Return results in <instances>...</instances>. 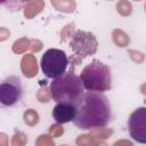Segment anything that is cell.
<instances>
[{"label":"cell","instance_id":"7","mask_svg":"<svg viewBox=\"0 0 146 146\" xmlns=\"http://www.w3.org/2000/svg\"><path fill=\"white\" fill-rule=\"evenodd\" d=\"M128 129L131 138L140 144H146V108L135 110L128 120Z\"/></svg>","mask_w":146,"mask_h":146},{"label":"cell","instance_id":"6","mask_svg":"<svg viewBox=\"0 0 146 146\" xmlns=\"http://www.w3.org/2000/svg\"><path fill=\"white\" fill-rule=\"evenodd\" d=\"M70 47L76 57V62L91 56L97 50V40L91 32L76 31L70 42Z\"/></svg>","mask_w":146,"mask_h":146},{"label":"cell","instance_id":"8","mask_svg":"<svg viewBox=\"0 0 146 146\" xmlns=\"http://www.w3.org/2000/svg\"><path fill=\"white\" fill-rule=\"evenodd\" d=\"M75 115V107L74 104H67V103H58L56 106H54L51 116L57 123H68L73 121Z\"/></svg>","mask_w":146,"mask_h":146},{"label":"cell","instance_id":"5","mask_svg":"<svg viewBox=\"0 0 146 146\" xmlns=\"http://www.w3.org/2000/svg\"><path fill=\"white\" fill-rule=\"evenodd\" d=\"M23 96L24 88L19 76L8 75L0 80V107H14L22 102Z\"/></svg>","mask_w":146,"mask_h":146},{"label":"cell","instance_id":"1","mask_svg":"<svg viewBox=\"0 0 146 146\" xmlns=\"http://www.w3.org/2000/svg\"><path fill=\"white\" fill-rule=\"evenodd\" d=\"M73 123L83 130L106 127L112 119V106L108 98L96 91H86L75 102Z\"/></svg>","mask_w":146,"mask_h":146},{"label":"cell","instance_id":"2","mask_svg":"<svg viewBox=\"0 0 146 146\" xmlns=\"http://www.w3.org/2000/svg\"><path fill=\"white\" fill-rule=\"evenodd\" d=\"M83 89L88 91L104 92L112 89V72L107 64L94 59L87 64L79 76Z\"/></svg>","mask_w":146,"mask_h":146},{"label":"cell","instance_id":"3","mask_svg":"<svg viewBox=\"0 0 146 146\" xmlns=\"http://www.w3.org/2000/svg\"><path fill=\"white\" fill-rule=\"evenodd\" d=\"M83 94V86L73 71L65 72L60 76L52 79L50 83L51 98L58 103L75 104Z\"/></svg>","mask_w":146,"mask_h":146},{"label":"cell","instance_id":"4","mask_svg":"<svg viewBox=\"0 0 146 146\" xmlns=\"http://www.w3.org/2000/svg\"><path fill=\"white\" fill-rule=\"evenodd\" d=\"M41 71L44 76L49 79H56L66 72L68 66V58L64 50L57 48L47 49L40 60Z\"/></svg>","mask_w":146,"mask_h":146}]
</instances>
